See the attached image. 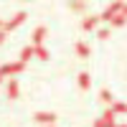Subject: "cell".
<instances>
[{
	"label": "cell",
	"mask_w": 127,
	"mask_h": 127,
	"mask_svg": "<svg viewBox=\"0 0 127 127\" xmlns=\"http://www.w3.org/2000/svg\"><path fill=\"white\" fill-rule=\"evenodd\" d=\"M114 127H127V125H114Z\"/></svg>",
	"instance_id": "cell-20"
},
{
	"label": "cell",
	"mask_w": 127,
	"mask_h": 127,
	"mask_svg": "<svg viewBox=\"0 0 127 127\" xmlns=\"http://www.w3.org/2000/svg\"><path fill=\"white\" fill-rule=\"evenodd\" d=\"M33 56H38L41 61H46V59H51V51H48L46 46H36V48H33Z\"/></svg>",
	"instance_id": "cell-10"
},
{
	"label": "cell",
	"mask_w": 127,
	"mask_h": 127,
	"mask_svg": "<svg viewBox=\"0 0 127 127\" xmlns=\"http://www.w3.org/2000/svg\"><path fill=\"white\" fill-rule=\"evenodd\" d=\"M5 94H8V99H18V97H20V84H18L15 79H10V81L5 84Z\"/></svg>",
	"instance_id": "cell-4"
},
{
	"label": "cell",
	"mask_w": 127,
	"mask_h": 127,
	"mask_svg": "<svg viewBox=\"0 0 127 127\" xmlns=\"http://www.w3.org/2000/svg\"><path fill=\"white\" fill-rule=\"evenodd\" d=\"M97 26H99V18H97V15H87V18L81 20V28H84V31H94Z\"/></svg>",
	"instance_id": "cell-7"
},
{
	"label": "cell",
	"mask_w": 127,
	"mask_h": 127,
	"mask_svg": "<svg viewBox=\"0 0 127 127\" xmlns=\"http://www.w3.org/2000/svg\"><path fill=\"white\" fill-rule=\"evenodd\" d=\"M0 81H3V76H0Z\"/></svg>",
	"instance_id": "cell-21"
},
{
	"label": "cell",
	"mask_w": 127,
	"mask_h": 127,
	"mask_svg": "<svg viewBox=\"0 0 127 127\" xmlns=\"http://www.w3.org/2000/svg\"><path fill=\"white\" fill-rule=\"evenodd\" d=\"M99 99H102L104 104H112V102H114V97H112L109 89H102V92H99Z\"/></svg>",
	"instance_id": "cell-14"
},
{
	"label": "cell",
	"mask_w": 127,
	"mask_h": 127,
	"mask_svg": "<svg viewBox=\"0 0 127 127\" xmlns=\"http://www.w3.org/2000/svg\"><path fill=\"white\" fill-rule=\"evenodd\" d=\"M120 13H122V15L127 18V3H122V10H120Z\"/></svg>",
	"instance_id": "cell-17"
},
{
	"label": "cell",
	"mask_w": 127,
	"mask_h": 127,
	"mask_svg": "<svg viewBox=\"0 0 127 127\" xmlns=\"http://www.w3.org/2000/svg\"><path fill=\"white\" fill-rule=\"evenodd\" d=\"M79 87H81V89H89V87H92V76H89L87 71L79 74Z\"/></svg>",
	"instance_id": "cell-11"
},
{
	"label": "cell",
	"mask_w": 127,
	"mask_h": 127,
	"mask_svg": "<svg viewBox=\"0 0 127 127\" xmlns=\"http://www.w3.org/2000/svg\"><path fill=\"white\" fill-rule=\"evenodd\" d=\"M76 54H79V59H89V56H92V48H89V43L79 41V43H76Z\"/></svg>",
	"instance_id": "cell-8"
},
{
	"label": "cell",
	"mask_w": 127,
	"mask_h": 127,
	"mask_svg": "<svg viewBox=\"0 0 127 127\" xmlns=\"http://www.w3.org/2000/svg\"><path fill=\"white\" fill-rule=\"evenodd\" d=\"M97 38H102V41L109 38V28H99V31H97Z\"/></svg>",
	"instance_id": "cell-15"
},
{
	"label": "cell",
	"mask_w": 127,
	"mask_h": 127,
	"mask_svg": "<svg viewBox=\"0 0 127 127\" xmlns=\"http://www.w3.org/2000/svg\"><path fill=\"white\" fill-rule=\"evenodd\" d=\"M46 33H48V28L46 26H38L36 31H33V33H31V46H41V43H43V38H46Z\"/></svg>",
	"instance_id": "cell-3"
},
{
	"label": "cell",
	"mask_w": 127,
	"mask_h": 127,
	"mask_svg": "<svg viewBox=\"0 0 127 127\" xmlns=\"http://www.w3.org/2000/svg\"><path fill=\"white\" fill-rule=\"evenodd\" d=\"M26 18H28V13H26V10H20V13H15V18H13V20H5V23H3V33L8 36L10 31H13V28H18V26L23 23Z\"/></svg>",
	"instance_id": "cell-2"
},
{
	"label": "cell",
	"mask_w": 127,
	"mask_h": 127,
	"mask_svg": "<svg viewBox=\"0 0 127 127\" xmlns=\"http://www.w3.org/2000/svg\"><path fill=\"white\" fill-rule=\"evenodd\" d=\"M109 109H112L114 114H125V112H127V104H125V102H112Z\"/></svg>",
	"instance_id": "cell-12"
},
{
	"label": "cell",
	"mask_w": 127,
	"mask_h": 127,
	"mask_svg": "<svg viewBox=\"0 0 127 127\" xmlns=\"http://www.w3.org/2000/svg\"><path fill=\"white\" fill-rule=\"evenodd\" d=\"M109 23H112V26H117V28H120V26H125V23H127V18H125L122 13H114V15H112V20H109Z\"/></svg>",
	"instance_id": "cell-13"
},
{
	"label": "cell",
	"mask_w": 127,
	"mask_h": 127,
	"mask_svg": "<svg viewBox=\"0 0 127 127\" xmlns=\"http://www.w3.org/2000/svg\"><path fill=\"white\" fill-rule=\"evenodd\" d=\"M3 41H5V33H3V31H0V43H3Z\"/></svg>",
	"instance_id": "cell-19"
},
{
	"label": "cell",
	"mask_w": 127,
	"mask_h": 127,
	"mask_svg": "<svg viewBox=\"0 0 127 127\" xmlns=\"http://www.w3.org/2000/svg\"><path fill=\"white\" fill-rule=\"evenodd\" d=\"M92 127H104V125H102L99 120H94V125H92Z\"/></svg>",
	"instance_id": "cell-18"
},
{
	"label": "cell",
	"mask_w": 127,
	"mask_h": 127,
	"mask_svg": "<svg viewBox=\"0 0 127 127\" xmlns=\"http://www.w3.org/2000/svg\"><path fill=\"white\" fill-rule=\"evenodd\" d=\"M31 59H33V46H26L23 51H20V59H18V61L23 64V66H26V64H28Z\"/></svg>",
	"instance_id": "cell-9"
},
{
	"label": "cell",
	"mask_w": 127,
	"mask_h": 127,
	"mask_svg": "<svg viewBox=\"0 0 127 127\" xmlns=\"http://www.w3.org/2000/svg\"><path fill=\"white\" fill-rule=\"evenodd\" d=\"M36 122L54 127V122H56V114H54V112H36Z\"/></svg>",
	"instance_id": "cell-5"
},
{
	"label": "cell",
	"mask_w": 127,
	"mask_h": 127,
	"mask_svg": "<svg viewBox=\"0 0 127 127\" xmlns=\"http://www.w3.org/2000/svg\"><path fill=\"white\" fill-rule=\"evenodd\" d=\"M69 8H71V10H87L84 3H69Z\"/></svg>",
	"instance_id": "cell-16"
},
{
	"label": "cell",
	"mask_w": 127,
	"mask_h": 127,
	"mask_svg": "<svg viewBox=\"0 0 127 127\" xmlns=\"http://www.w3.org/2000/svg\"><path fill=\"white\" fill-rule=\"evenodd\" d=\"M26 66L20 61H8V64H3L0 66V76H15V74H20Z\"/></svg>",
	"instance_id": "cell-1"
},
{
	"label": "cell",
	"mask_w": 127,
	"mask_h": 127,
	"mask_svg": "<svg viewBox=\"0 0 127 127\" xmlns=\"http://www.w3.org/2000/svg\"><path fill=\"white\" fill-rule=\"evenodd\" d=\"M114 117H117V114H114L112 109H104V114H102L99 122H102L104 127H114V125H117V120H114Z\"/></svg>",
	"instance_id": "cell-6"
}]
</instances>
